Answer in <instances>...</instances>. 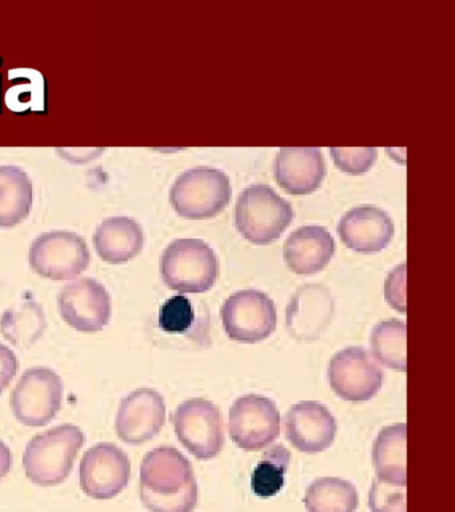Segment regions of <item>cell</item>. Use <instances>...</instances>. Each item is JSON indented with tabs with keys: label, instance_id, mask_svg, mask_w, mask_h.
Wrapping results in <instances>:
<instances>
[{
	"label": "cell",
	"instance_id": "cell-1",
	"mask_svg": "<svg viewBox=\"0 0 455 512\" xmlns=\"http://www.w3.org/2000/svg\"><path fill=\"white\" fill-rule=\"evenodd\" d=\"M85 444L81 427L65 423L34 436L23 452L26 476L37 486L54 487L65 482Z\"/></svg>",
	"mask_w": 455,
	"mask_h": 512
},
{
	"label": "cell",
	"instance_id": "cell-2",
	"mask_svg": "<svg viewBox=\"0 0 455 512\" xmlns=\"http://www.w3.org/2000/svg\"><path fill=\"white\" fill-rule=\"evenodd\" d=\"M293 219V206L266 184L245 188L235 206V226L239 234L257 246H266L281 238Z\"/></svg>",
	"mask_w": 455,
	"mask_h": 512
},
{
	"label": "cell",
	"instance_id": "cell-3",
	"mask_svg": "<svg viewBox=\"0 0 455 512\" xmlns=\"http://www.w3.org/2000/svg\"><path fill=\"white\" fill-rule=\"evenodd\" d=\"M219 262L213 248L202 239H177L163 251L161 276L170 290L203 294L217 283Z\"/></svg>",
	"mask_w": 455,
	"mask_h": 512
},
{
	"label": "cell",
	"instance_id": "cell-4",
	"mask_svg": "<svg viewBox=\"0 0 455 512\" xmlns=\"http://www.w3.org/2000/svg\"><path fill=\"white\" fill-rule=\"evenodd\" d=\"M229 176L217 168H191L179 175L170 188V203L182 218L211 219L221 214L231 200Z\"/></svg>",
	"mask_w": 455,
	"mask_h": 512
},
{
	"label": "cell",
	"instance_id": "cell-5",
	"mask_svg": "<svg viewBox=\"0 0 455 512\" xmlns=\"http://www.w3.org/2000/svg\"><path fill=\"white\" fill-rule=\"evenodd\" d=\"M62 399L61 376L51 368L39 366L23 372L11 394L10 404L19 423L43 427L57 418Z\"/></svg>",
	"mask_w": 455,
	"mask_h": 512
},
{
	"label": "cell",
	"instance_id": "cell-6",
	"mask_svg": "<svg viewBox=\"0 0 455 512\" xmlns=\"http://www.w3.org/2000/svg\"><path fill=\"white\" fill-rule=\"evenodd\" d=\"M171 422L182 446L199 460L217 458L225 446L221 410L203 398L179 404Z\"/></svg>",
	"mask_w": 455,
	"mask_h": 512
},
{
	"label": "cell",
	"instance_id": "cell-7",
	"mask_svg": "<svg viewBox=\"0 0 455 512\" xmlns=\"http://www.w3.org/2000/svg\"><path fill=\"white\" fill-rule=\"evenodd\" d=\"M221 318L227 336L242 344H255L270 338L278 323L273 299L254 288L230 295L223 303Z\"/></svg>",
	"mask_w": 455,
	"mask_h": 512
},
{
	"label": "cell",
	"instance_id": "cell-8",
	"mask_svg": "<svg viewBox=\"0 0 455 512\" xmlns=\"http://www.w3.org/2000/svg\"><path fill=\"white\" fill-rule=\"evenodd\" d=\"M90 260L86 240L65 230L39 235L29 252L30 266L35 274L49 280L77 278L89 268Z\"/></svg>",
	"mask_w": 455,
	"mask_h": 512
},
{
	"label": "cell",
	"instance_id": "cell-9",
	"mask_svg": "<svg viewBox=\"0 0 455 512\" xmlns=\"http://www.w3.org/2000/svg\"><path fill=\"white\" fill-rule=\"evenodd\" d=\"M229 432L233 442L247 452L266 450L281 434V414L266 396L249 394L230 408Z\"/></svg>",
	"mask_w": 455,
	"mask_h": 512
},
{
	"label": "cell",
	"instance_id": "cell-10",
	"mask_svg": "<svg viewBox=\"0 0 455 512\" xmlns=\"http://www.w3.org/2000/svg\"><path fill=\"white\" fill-rule=\"evenodd\" d=\"M383 379L381 366L365 348L347 347L330 360L331 390L346 402H369L381 391Z\"/></svg>",
	"mask_w": 455,
	"mask_h": 512
},
{
	"label": "cell",
	"instance_id": "cell-11",
	"mask_svg": "<svg viewBox=\"0 0 455 512\" xmlns=\"http://www.w3.org/2000/svg\"><path fill=\"white\" fill-rule=\"evenodd\" d=\"M131 463L117 444L102 442L89 448L79 466L82 491L95 500H110L129 486Z\"/></svg>",
	"mask_w": 455,
	"mask_h": 512
},
{
	"label": "cell",
	"instance_id": "cell-12",
	"mask_svg": "<svg viewBox=\"0 0 455 512\" xmlns=\"http://www.w3.org/2000/svg\"><path fill=\"white\" fill-rule=\"evenodd\" d=\"M62 319L82 334H97L110 323L113 303L109 291L93 278L66 284L58 295Z\"/></svg>",
	"mask_w": 455,
	"mask_h": 512
},
{
	"label": "cell",
	"instance_id": "cell-13",
	"mask_svg": "<svg viewBox=\"0 0 455 512\" xmlns=\"http://www.w3.org/2000/svg\"><path fill=\"white\" fill-rule=\"evenodd\" d=\"M166 423V403L153 388H138L122 399L115 419V431L122 442L141 446L162 431Z\"/></svg>",
	"mask_w": 455,
	"mask_h": 512
},
{
	"label": "cell",
	"instance_id": "cell-14",
	"mask_svg": "<svg viewBox=\"0 0 455 512\" xmlns=\"http://www.w3.org/2000/svg\"><path fill=\"white\" fill-rule=\"evenodd\" d=\"M285 427L291 446L310 455L329 450L338 431L329 408L315 400L294 404L287 411Z\"/></svg>",
	"mask_w": 455,
	"mask_h": 512
},
{
	"label": "cell",
	"instance_id": "cell-15",
	"mask_svg": "<svg viewBox=\"0 0 455 512\" xmlns=\"http://www.w3.org/2000/svg\"><path fill=\"white\" fill-rule=\"evenodd\" d=\"M337 230L350 250L358 254H377L393 240L394 222L382 208L359 206L342 216Z\"/></svg>",
	"mask_w": 455,
	"mask_h": 512
},
{
	"label": "cell",
	"instance_id": "cell-16",
	"mask_svg": "<svg viewBox=\"0 0 455 512\" xmlns=\"http://www.w3.org/2000/svg\"><path fill=\"white\" fill-rule=\"evenodd\" d=\"M333 312L330 291L321 284H306L295 292L287 306V331L299 342H313L329 327Z\"/></svg>",
	"mask_w": 455,
	"mask_h": 512
},
{
	"label": "cell",
	"instance_id": "cell-17",
	"mask_svg": "<svg viewBox=\"0 0 455 512\" xmlns=\"http://www.w3.org/2000/svg\"><path fill=\"white\" fill-rule=\"evenodd\" d=\"M275 180L290 195H309L322 186L325 159L319 148L283 147L275 159Z\"/></svg>",
	"mask_w": 455,
	"mask_h": 512
},
{
	"label": "cell",
	"instance_id": "cell-18",
	"mask_svg": "<svg viewBox=\"0 0 455 512\" xmlns=\"http://www.w3.org/2000/svg\"><path fill=\"white\" fill-rule=\"evenodd\" d=\"M335 254L333 235L322 226H303L291 232L283 246V259L290 271L314 275L325 270Z\"/></svg>",
	"mask_w": 455,
	"mask_h": 512
},
{
	"label": "cell",
	"instance_id": "cell-19",
	"mask_svg": "<svg viewBox=\"0 0 455 512\" xmlns=\"http://www.w3.org/2000/svg\"><path fill=\"white\" fill-rule=\"evenodd\" d=\"M195 478L190 460L171 446L147 452L141 464V488L157 495L181 491Z\"/></svg>",
	"mask_w": 455,
	"mask_h": 512
},
{
	"label": "cell",
	"instance_id": "cell-20",
	"mask_svg": "<svg viewBox=\"0 0 455 512\" xmlns=\"http://www.w3.org/2000/svg\"><path fill=\"white\" fill-rule=\"evenodd\" d=\"M93 243L103 262L117 266L141 254L145 246V232L141 224L129 216H111L99 224Z\"/></svg>",
	"mask_w": 455,
	"mask_h": 512
},
{
	"label": "cell",
	"instance_id": "cell-21",
	"mask_svg": "<svg viewBox=\"0 0 455 512\" xmlns=\"http://www.w3.org/2000/svg\"><path fill=\"white\" fill-rule=\"evenodd\" d=\"M406 423L382 428L373 444V466L377 479L393 486L406 487Z\"/></svg>",
	"mask_w": 455,
	"mask_h": 512
},
{
	"label": "cell",
	"instance_id": "cell-22",
	"mask_svg": "<svg viewBox=\"0 0 455 512\" xmlns=\"http://www.w3.org/2000/svg\"><path fill=\"white\" fill-rule=\"evenodd\" d=\"M33 203L34 186L27 172L18 166H0V227L25 222Z\"/></svg>",
	"mask_w": 455,
	"mask_h": 512
},
{
	"label": "cell",
	"instance_id": "cell-23",
	"mask_svg": "<svg viewBox=\"0 0 455 512\" xmlns=\"http://www.w3.org/2000/svg\"><path fill=\"white\" fill-rule=\"evenodd\" d=\"M47 320L41 304L26 299L3 312L0 332L7 342L19 350L33 347L45 334Z\"/></svg>",
	"mask_w": 455,
	"mask_h": 512
},
{
	"label": "cell",
	"instance_id": "cell-24",
	"mask_svg": "<svg viewBox=\"0 0 455 512\" xmlns=\"http://www.w3.org/2000/svg\"><path fill=\"white\" fill-rule=\"evenodd\" d=\"M303 503L307 512H355L359 498L353 483L342 478H319L307 487Z\"/></svg>",
	"mask_w": 455,
	"mask_h": 512
},
{
	"label": "cell",
	"instance_id": "cell-25",
	"mask_svg": "<svg viewBox=\"0 0 455 512\" xmlns=\"http://www.w3.org/2000/svg\"><path fill=\"white\" fill-rule=\"evenodd\" d=\"M406 323L398 319L382 320L371 331V352L378 363L406 374Z\"/></svg>",
	"mask_w": 455,
	"mask_h": 512
},
{
	"label": "cell",
	"instance_id": "cell-26",
	"mask_svg": "<svg viewBox=\"0 0 455 512\" xmlns=\"http://www.w3.org/2000/svg\"><path fill=\"white\" fill-rule=\"evenodd\" d=\"M291 452L283 444L266 448L251 475V488L259 498H271L285 487Z\"/></svg>",
	"mask_w": 455,
	"mask_h": 512
},
{
	"label": "cell",
	"instance_id": "cell-27",
	"mask_svg": "<svg viewBox=\"0 0 455 512\" xmlns=\"http://www.w3.org/2000/svg\"><path fill=\"white\" fill-rule=\"evenodd\" d=\"M143 506L150 512H193L198 506L199 487L197 479L191 480L181 491L171 495H157L141 488Z\"/></svg>",
	"mask_w": 455,
	"mask_h": 512
},
{
	"label": "cell",
	"instance_id": "cell-28",
	"mask_svg": "<svg viewBox=\"0 0 455 512\" xmlns=\"http://www.w3.org/2000/svg\"><path fill=\"white\" fill-rule=\"evenodd\" d=\"M159 327L169 335H189L195 324L193 303L185 295L167 299L159 310Z\"/></svg>",
	"mask_w": 455,
	"mask_h": 512
},
{
	"label": "cell",
	"instance_id": "cell-29",
	"mask_svg": "<svg viewBox=\"0 0 455 512\" xmlns=\"http://www.w3.org/2000/svg\"><path fill=\"white\" fill-rule=\"evenodd\" d=\"M331 158L339 170L350 175H362L374 166L377 148H330Z\"/></svg>",
	"mask_w": 455,
	"mask_h": 512
},
{
	"label": "cell",
	"instance_id": "cell-30",
	"mask_svg": "<svg viewBox=\"0 0 455 512\" xmlns=\"http://www.w3.org/2000/svg\"><path fill=\"white\" fill-rule=\"evenodd\" d=\"M369 507L371 512H406V487L375 478L369 491Z\"/></svg>",
	"mask_w": 455,
	"mask_h": 512
},
{
	"label": "cell",
	"instance_id": "cell-31",
	"mask_svg": "<svg viewBox=\"0 0 455 512\" xmlns=\"http://www.w3.org/2000/svg\"><path fill=\"white\" fill-rule=\"evenodd\" d=\"M385 299L395 311L406 314V263L399 264L387 275Z\"/></svg>",
	"mask_w": 455,
	"mask_h": 512
},
{
	"label": "cell",
	"instance_id": "cell-32",
	"mask_svg": "<svg viewBox=\"0 0 455 512\" xmlns=\"http://www.w3.org/2000/svg\"><path fill=\"white\" fill-rule=\"evenodd\" d=\"M19 370V360L11 348L0 343V394L10 387Z\"/></svg>",
	"mask_w": 455,
	"mask_h": 512
},
{
	"label": "cell",
	"instance_id": "cell-33",
	"mask_svg": "<svg viewBox=\"0 0 455 512\" xmlns=\"http://www.w3.org/2000/svg\"><path fill=\"white\" fill-rule=\"evenodd\" d=\"M11 468H13V454L9 446L0 440V482L10 474Z\"/></svg>",
	"mask_w": 455,
	"mask_h": 512
}]
</instances>
